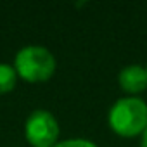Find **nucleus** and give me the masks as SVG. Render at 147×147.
<instances>
[{
  "mask_svg": "<svg viewBox=\"0 0 147 147\" xmlns=\"http://www.w3.org/2000/svg\"><path fill=\"white\" fill-rule=\"evenodd\" d=\"M118 83L121 90H125L130 95L140 94L147 88V71L140 64H128L119 71Z\"/></svg>",
  "mask_w": 147,
  "mask_h": 147,
  "instance_id": "20e7f679",
  "label": "nucleus"
},
{
  "mask_svg": "<svg viewBox=\"0 0 147 147\" xmlns=\"http://www.w3.org/2000/svg\"><path fill=\"white\" fill-rule=\"evenodd\" d=\"M145 71H147V66H145Z\"/></svg>",
  "mask_w": 147,
  "mask_h": 147,
  "instance_id": "6e6552de",
  "label": "nucleus"
},
{
  "mask_svg": "<svg viewBox=\"0 0 147 147\" xmlns=\"http://www.w3.org/2000/svg\"><path fill=\"white\" fill-rule=\"evenodd\" d=\"M54 147H99V145L87 138H67V140L57 142Z\"/></svg>",
  "mask_w": 147,
  "mask_h": 147,
  "instance_id": "423d86ee",
  "label": "nucleus"
},
{
  "mask_svg": "<svg viewBox=\"0 0 147 147\" xmlns=\"http://www.w3.org/2000/svg\"><path fill=\"white\" fill-rule=\"evenodd\" d=\"M140 147H147V128L142 133V140H140Z\"/></svg>",
  "mask_w": 147,
  "mask_h": 147,
  "instance_id": "0eeeda50",
  "label": "nucleus"
},
{
  "mask_svg": "<svg viewBox=\"0 0 147 147\" xmlns=\"http://www.w3.org/2000/svg\"><path fill=\"white\" fill-rule=\"evenodd\" d=\"M54 54L42 45H26L18 50L14 59V69L18 76L30 83H42L52 78L55 73Z\"/></svg>",
  "mask_w": 147,
  "mask_h": 147,
  "instance_id": "f03ea898",
  "label": "nucleus"
},
{
  "mask_svg": "<svg viewBox=\"0 0 147 147\" xmlns=\"http://www.w3.org/2000/svg\"><path fill=\"white\" fill-rule=\"evenodd\" d=\"M16 82H18V73H16L14 66L0 62V95L14 90Z\"/></svg>",
  "mask_w": 147,
  "mask_h": 147,
  "instance_id": "39448f33",
  "label": "nucleus"
},
{
  "mask_svg": "<svg viewBox=\"0 0 147 147\" xmlns=\"http://www.w3.org/2000/svg\"><path fill=\"white\" fill-rule=\"evenodd\" d=\"M24 137L33 147H54L59 142V123L47 109H35L24 123Z\"/></svg>",
  "mask_w": 147,
  "mask_h": 147,
  "instance_id": "7ed1b4c3",
  "label": "nucleus"
},
{
  "mask_svg": "<svg viewBox=\"0 0 147 147\" xmlns=\"http://www.w3.org/2000/svg\"><path fill=\"white\" fill-rule=\"evenodd\" d=\"M109 126L119 137H137L147 128V102L140 97L118 99L107 114Z\"/></svg>",
  "mask_w": 147,
  "mask_h": 147,
  "instance_id": "f257e3e1",
  "label": "nucleus"
}]
</instances>
